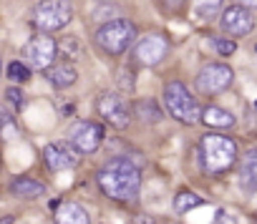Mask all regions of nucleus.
Masks as SVG:
<instances>
[{
  "instance_id": "nucleus-25",
  "label": "nucleus",
  "mask_w": 257,
  "mask_h": 224,
  "mask_svg": "<svg viewBox=\"0 0 257 224\" xmlns=\"http://www.w3.org/2000/svg\"><path fill=\"white\" fill-rule=\"evenodd\" d=\"M6 96H8V101H11V106H13V108H21V106H23V101H26V98H23V91H21V88H16V86H13V88H8V91H6Z\"/></svg>"
},
{
  "instance_id": "nucleus-20",
  "label": "nucleus",
  "mask_w": 257,
  "mask_h": 224,
  "mask_svg": "<svg viewBox=\"0 0 257 224\" xmlns=\"http://www.w3.org/2000/svg\"><path fill=\"white\" fill-rule=\"evenodd\" d=\"M202 204H204V199L194 191H177V196H174V211L177 214H187V211H192Z\"/></svg>"
},
{
  "instance_id": "nucleus-14",
  "label": "nucleus",
  "mask_w": 257,
  "mask_h": 224,
  "mask_svg": "<svg viewBox=\"0 0 257 224\" xmlns=\"http://www.w3.org/2000/svg\"><path fill=\"white\" fill-rule=\"evenodd\" d=\"M239 186L247 194H257V149L244 151L239 159Z\"/></svg>"
},
{
  "instance_id": "nucleus-16",
  "label": "nucleus",
  "mask_w": 257,
  "mask_h": 224,
  "mask_svg": "<svg viewBox=\"0 0 257 224\" xmlns=\"http://www.w3.org/2000/svg\"><path fill=\"white\" fill-rule=\"evenodd\" d=\"M11 194L18 196V199H41L48 194V186L38 179H31V176H18L11 181Z\"/></svg>"
},
{
  "instance_id": "nucleus-33",
  "label": "nucleus",
  "mask_w": 257,
  "mask_h": 224,
  "mask_svg": "<svg viewBox=\"0 0 257 224\" xmlns=\"http://www.w3.org/2000/svg\"><path fill=\"white\" fill-rule=\"evenodd\" d=\"M0 166H3V161H0Z\"/></svg>"
},
{
  "instance_id": "nucleus-1",
  "label": "nucleus",
  "mask_w": 257,
  "mask_h": 224,
  "mask_svg": "<svg viewBox=\"0 0 257 224\" xmlns=\"http://www.w3.org/2000/svg\"><path fill=\"white\" fill-rule=\"evenodd\" d=\"M96 184L108 199L128 204V201H134L142 191V169L132 159L118 156V159L106 161L96 171Z\"/></svg>"
},
{
  "instance_id": "nucleus-7",
  "label": "nucleus",
  "mask_w": 257,
  "mask_h": 224,
  "mask_svg": "<svg viewBox=\"0 0 257 224\" xmlns=\"http://www.w3.org/2000/svg\"><path fill=\"white\" fill-rule=\"evenodd\" d=\"M232 81H234V71L227 63H207V66L199 68L194 86L204 96H217V93L227 91L232 86Z\"/></svg>"
},
{
  "instance_id": "nucleus-8",
  "label": "nucleus",
  "mask_w": 257,
  "mask_h": 224,
  "mask_svg": "<svg viewBox=\"0 0 257 224\" xmlns=\"http://www.w3.org/2000/svg\"><path fill=\"white\" fill-rule=\"evenodd\" d=\"M56 56H58V46L51 36L41 33V36H33L26 48H23V61L31 71H46L48 66L56 63Z\"/></svg>"
},
{
  "instance_id": "nucleus-17",
  "label": "nucleus",
  "mask_w": 257,
  "mask_h": 224,
  "mask_svg": "<svg viewBox=\"0 0 257 224\" xmlns=\"http://www.w3.org/2000/svg\"><path fill=\"white\" fill-rule=\"evenodd\" d=\"M199 121L209 129H232L234 126V116L229 114L227 108H219V106H207L202 108V116Z\"/></svg>"
},
{
  "instance_id": "nucleus-24",
  "label": "nucleus",
  "mask_w": 257,
  "mask_h": 224,
  "mask_svg": "<svg viewBox=\"0 0 257 224\" xmlns=\"http://www.w3.org/2000/svg\"><path fill=\"white\" fill-rule=\"evenodd\" d=\"M214 51L219 56H234L237 53V43L232 38H214Z\"/></svg>"
},
{
  "instance_id": "nucleus-22",
  "label": "nucleus",
  "mask_w": 257,
  "mask_h": 224,
  "mask_svg": "<svg viewBox=\"0 0 257 224\" xmlns=\"http://www.w3.org/2000/svg\"><path fill=\"white\" fill-rule=\"evenodd\" d=\"M8 78H11L13 83H26V81L31 78V68L26 66V61H13V63L8 66Z\"/></svg>"
},
{
  "instance_id": "nucleus-15",
  "label": "nucleus",
  "mask_w": 257,
  "mask_h": 224,
  "mask_svg": "<svg viewBox=\"0 0 257 224\" xmlns=\"http://www.w3.org/2000/svg\"><path fill=\"white\" fill-rule=\"evenodd\" d=\"M46 78L56 88H68V86H73L78 81V71H76V66L71 61H58V63L46 68Z\"/></svg>"
},
{
  "instance_id": "nucleus-31",
  "label": "nucleus",
  "mask_w": 257,
  "mask_h": 224,
  "mask_svg": "<svg viewBox=\"0 0 257 224\" xmlns=\"http://www.w3.org/2000/svg\"><path fill=\"white\" fill-rule=\"evenodd\" d=\"M0 71H3V61H0Z\"/></svg>"
},
{
  "instance_id": "nucleus-28",
  "label": "nucleus",
  "mask_w": 257,
  "mask_h": 224,
  "mask_svg": "<svg viewBox=\"0 0 257 224\" xmlns=\"http://www.w3.org/2000/svg\"><path fill=\"white\" fill-rule=\"evenodd\" d=\"M132 224H157V221H154L149 214H139V216H134V221H132Z\"/></svg>"
},
{
  "instance_id": "nucleus-30",
  "label": "nucleus",
  "mask_w": 257,
  "mask_h": 224,
  "mask_svg": "<svg viewBox=\"0 0 257 224\" xmlns=\"http://www.w3.org/2000/svg\"><path fill=\"white\" fill-rule=\"evenodd\" d=\"M16 219H13V214H6V216H0V224H13Z\"/></svg>"
},
{
  "instance_id": "nucleus-32",
  "label": "nucleus",
  "mask_w": 257,
  "mask_h": 224,
  "mask_svg": "<svg viewBox=\"0 0 257 224\" xmlns=\"http://www.w3.org/2000/svg\"><path fill=\"white\" fill-rule=\"evenodd\" d=\"M98 3H106V0H98Z\"/></svg>"
},
{
  "instance_id": "nucleus-11",
  "label": "nucleus",
  "mask_w": 257,
  "mask_h": 224,
  "mask_svg": "<svg viewBox=\"0 0 257 224\" xmlns=\"http://www.w3.org/2000/svg\"><path fill=\"white\" fill-rule=\"evenodd\" d=\"M43 161L51 171H66L81 164V151L71 141H51L43 149Z\"/></svg>"
},
{
  "instance_id": "nucleus-4",
  "label": "nucleus",
  "mask_w": 257,
  "mask_h": 224,
  "mask_svg": "<svg viewBox=\"0 0 257 224\" xmlns=\"http://www.w3.org/2000/svg\"><path fill=\"white\" fill-rule=\"evenodd\" d=\"M137 41V26L126 18H116V21H108L103 26L96 28L93 33V43L98 51H103L106 56L116 58L121 56L128 46Z\"/></svg>"
},
{
  "instance_id": "nucleus-18",
  "label": "nucleus",
  "mask_w": 257,
  "mask_h": 224,
  "mask_svg": "<svg viewBox=\"0 0 257 224\" xmlns=\"http://www.w3.org/2000/svg\"><path fill=\"white\" fill-rule=\"evenodd\" d=\"M222 6L224 0H192V16L202 23H209L222 13Z\"/></svg>"
},
{
  "instance_id": "nucleus-19",
  "label": "nucleus",
  "mask_w": 257,
  "mask_h": 224,
  "mask_svg": "<svg viewBox=\"0 0 257 224\" xmlns=\"http://www.w3.org/2000/svg\"><path fill=\"white\" fill-rule=\"evenodd\" d=\"M134 111H137V119L144 121V124H157V121H162V108H159L157 101H139V103L134 106Z\"/></svg>"
},
{
  "instance_id": "nucleus-12",
  "label": "nucleus",
  "mask_w": 257,
  "mask_h": 224,
  "mask_svg": "<svg viewBox=\"0 0 257 224\" xmlns=\"http://www.w3.org/2000/svg\"><path fill=\"white\" fill-rule=\"evenodd\" d=\"M219 26H222V31H224L227 36L242 38V36H249V33H252L254 18H252L249 8L234 3V6H229V8H224V11L219 13Z\"/></svg>"
},
{
  "instance_id": "nucleus-2",
  "label": "nucleus",
  "mask_w": 257,
  "mask_h": 224,
  "mask_svg": "<svg viewBox=\"0 0 257 224\" xmlns=\"http://www.w3.org/2000/svg\"><path fill=\"white\" fill-rule=\"evenodd\" d=\"M197 154H199L202 171H207L209 176H217V174L229 171L237 164V156H239L234 139L222 136V134H204L199 139Z\"/></svg>"
},
{
  "instance_id": "nucleus-26",
  "label": "nucleus",
  "mask_w": 257,
  "mask_h": 224,
  "mask_svg": "<svg viewBox=\"0 0 257 224\" xmlns=\"http://www.w3.org/2000/svg\"><path fill=\"white\" fill-rule=\"evenodd\" d=\"M212 224H237V219L229 214V211H224V209H219L217 214H214V221Z\"/></svg>"
},
{
  "instance_id": "nucleus-13",
  "label": "nucleus",
  "mask_w": 257,
  "mask_h": 224,
  "mask_svg": "<svg viewBox=\"0 0 257 224\" xmlns=\"http://www.w3.org/2000/svg\"><path fill=\"white\" fill-rule=\"evenodd\" d=\"M53 221L56 224H91V216L78 201H61L56 204Z\"/></svg>"
},
{
  "instance_id": "nucleus-6",
  "label": "nucleus",
  "mask_w": 257,
  "mask_h": 224,
  "mask_svg": "<svg viewBox=\"0 0 257 224\" xmlns=\"http://www.w3.org/2000/svg\"><path fill=\"white\" fill-rule=\"evenodd\" d=\"M96 111H98V116L108 126H113L116 131H123V129H128V124H132V106L126 103V98L121 93H113V91L101 93L98 101H96Z\"/></svg>"
},
{
  "instance_id": "nucleus-10",
  "label": "nucleus",
  "mask_w": 257,
  "mask_h": 224,
  "mask_svg": "<svg viewBox=\"0 0 257 224\" xmlns=\"http://www.w3.org/2000/svg\"><path fill=\"white\" fill-rule=\"evenodd\" d=\"M106 139V129L98 121H76L68 131V141L81 151V154H93Z\"/></svg>"
},
{
  "instance_id": "nucleus-29",
  "label": "nucleus",
  "mask_w": 257,
  "mask_h": 224,
  "mask_svg": "<svg viewBox=\"0 0 257 224\" xmlns=\"http://www.w3.org/2000/svg\"><path fill=\"white\" fill-rule=\"evenodd\" d=\"M237 3H239V6H244V8H249V11H252V8H257V0H237Z\"/></svg>"
},
{
  "instance_id": "nucleus-9",
  "label": "nucleus",
  "mask_w": 257,
  "mask_h": 224,
  "mask_svg": "<svg viewBox=\"0 0 257 224\" xmlns=\"http://www.w3.org/2000/svg\"><path fill=\"white\" fill-rule=\"evenodd\" d=\"M132 53H134V63L152 68V66H159L169 56V41L162 33H149L134 43Z\"/></svg>"
},
{
  "instance_id": "nucleus-5",
  "label": "nucleus",
  "mask_w": 257,
  "mask_h": 224,
  "mask_svg": "<svg viewBox=\"0 0 257 224\" xmlns=\"http://www.w3.org/2000/svg\"><path fill=\"white\" fill-rule=\"evenodd\" d=\"M73 18L71 0H41L33 11V26L41 33H58Z\"/></svg>"
},
{
  "instance_id": "nucleus-27",
  "label": "nucleus",
  "mask_w": 257,
  "mask_h": 224,
  "mask_svg": "<svg viewBox=\"0 0 257 224\" xmlns=\"http://www.w3.org/2000/svg\"><path fill=\"white\" fill-rule=\"evenodd\" d=\"M159 3H162V8L169 11V13H179V11L184 8V0H159Z\"/></svg>"
},
{
  "instance_id": "nucleus-3",
  "label": "nucleus",
  "mask_w": 257,
  "mask_h": 224,
  "mask_svg": "<svg viewBox=\"0 0 257 224\" xmlns=\"http://www.w3.org/2000/svg\"><path fill=\"white\" fill-rule=\"evenodd\" d=\"M164 108L167 114L179 121V124H187V126H194L199 124V116H202V106L199 101L192 96V91L182 83V81H169L164 86Z\"/></svg>"
},
{
  "instance_id": "nucleus-21",
  "label": "nucleus",
  "mask_w": 257,
  "mask_h": 224,
  "mask_svg": "<svg viewBox=\"0 0 257 224\" xmlns=\"http://www.w3.org/2000/svg\"><path fill=\"white\" fill-rule=\"evenodd\" d=\"M56 46H58V53L66 56V58H71V61L78 58L81 51H83V48H81V41H78L76 36H63L61 41H56Z\"/></svg>"
},
{
  "instance_id": "nucleus-23",
  "label": "nucleus",
  "mask_w": 257,
  "mask_h": 224,
  "mask_svg": "<svg viewBox=\"0 0 257 224\" xmlns=\"http://www.w3.org/2000/svg\"><path fill=\"white\" fill-rule=\"evenodd\" d=\"M91 16H93V21H96V23H101V26H103V23H108V21H116V18H118V11H116V8H111V6H98Z\"/></svg>"
}]
</instances>
